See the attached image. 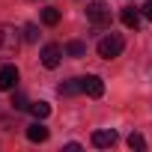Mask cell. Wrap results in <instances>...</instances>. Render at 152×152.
<instances>
[{
    "label": "cell",
    "mask_w": 152,
    "mask_h": 152,
    "mask_svg": "<svg viewBox=\"0 0 152 152\" xmlns=\"http://www.w3.org/2000/svg\"><path fill=\"white\" fill-rule=\"evenodd\" d=\"M60 21V9H54V6H48V9H42V24H48V27H54Z\"/></svg>",
    "instance_id": "cell-12"
},
{
    "label": "cell",
    "mask_w": 152,
    "mask_h": 152,
    "mask_svg": "<svg viewBox=\"0 0 152 152\" xmlns=\"http://www.w3.org/2000/svg\"><path fill=\"white\" fill-rule=\"evenodd\" d=\"M113 143H116V131H113V128L93 131V146H99V149H107V146H113Z\"/></svg>",
    "instance_id": "cell-6"
},
{
    "label": "cell",
    "mask_w": 152,
    "mask_h": 152,
    "mask_svg": "<svg viewBox=\"0 0 152 152\" xmlns=\"http://www.w3.org/2000/svg\"><path fill=\"white\" fill-rule=\"evenodd\" d=\"M15 84H18V69L3 66L0 69V90H15Z\"/></svg>",
    "instance_id": "cell-7"
},
{
    "label": "cell",
    "mask_w": 152,
    "mask_h": 152,
    "mask_svg": "<svg viewBox=\"0 0 152 152\" xmlns=\"http://www.w3.org/2000/svg\"><path fill=\"white\" fill-rule=\"evenodd\" d=\"M128 146H131V149H146V140H143V134L131 131V134H128Z\"/></svg>",
    "instance_id": "cell-14"
},
{
    "label": "cell",
    "mask_w": 152,
    "mask_h": 152,
    "mask_svg": "<svg viewBox=\"0 0 152 152\" xmlns=\"http://www.w3.org/2000/svg\"><path fill=\"white\" fill-rule=\"evenodd\" d=\"M12 107H15V110H30V104H27V99H24L21 93L12 96Z\"/></svg>",
    "instance_id": "cell-15"
},
{
    "label": "cell",
    "mask_w": 152,
    "mask_h": 152,
    "mask_svg": "<svg viewBox=\"0 0 152 152\" xmlns=\"http://www.w3.org/2000/svg\"><path fill=\"white\" fill-rule=\"evenodd\" d=\"M119 18H122V24H125L128 30H137V27H140V9H134V6H125V9L119 12Z\"/></svg>",
    "instance_id": "cell-9"
},
{
    "label": "cell",
    "mask_w": 152,
    "mask_h": 152,
    "mask_svg": "<svg viewBox=\"0 0 152 152\" xmlns=\"http://www.w3.org/2000/svg\"><path fill=\"white\" fill-rule=\"evenodd\" d=\"M21 48V33L12 24H0V57H15Z\"/></svg>",
    "instance_id": "cell-1"
},
{
    "label": "cell",
    "mask_w": 152,
    "mask_h": 152,
    "mask_svg": "<svg viewBox=\"0 0 152 152\" xmlns=\"http://www.w3.org/2000/svg\"><path fill=\"white\" fill-rule=\"evenodd\" d=\"M27 140H33V143H45L48 140V128L42 125V119H36V122L27 125Z\"/></svg>",
    "instance_id": "cell-8"
},
{
    "label": "cell",
    "mask_w": 152,
    "mask_h": 152,
    "mask_svg": "<svg viewBox=\"0 0 152 152\" xmlns=\"http://www.w3.org/2000/svg\"><path fill=\"white\" fill-rule=\"evenodd\" d=\"M30 113H33L36 119H48V116H51V104H48V102H33V104H30Z\"/></svg>",
    "instance_id": "cell-11"
},
{
    "label": "cell",
    "mask_w": 152,
    "mask_h": 152,
    "mask_svg": "<svg viewBox=\"0 0 152 152\" xmlns=\"http://www.w3.org/2000/svg\"><path fill=\"white\" fill-rule=\"evenodd\" d=\"M140 15H143L146 21H152V0H146V3L140 6Z\"/></svg>",
    "instance_id": "cell-17"
},
{
    "label": "cell",
    "mask_w": 152,
    "mask_h": 152,
    "mask_svg": "<svg viewBox=\"0 0 152 152\" xmlns=\"http://www.w3.org/2000/svg\"><path fill=\"white\" fill-rule=\"evenodd\" d=\"M78 93H84V87H81V78H72V81L60 84V96H78Z\"/></svg>",
    "instance_id": "cell-10"
},
{
    "label": "cell",
    "mask_w": 152,
    "mask_h": 152,
    "mask_svg": "<svg viewBox=\"0 0 152 152\" xmlns=\"http://www.w3.org/2000/svg\"><path fill=\"white\" fill-rule=\"evenodd\" d=\"M66 54H69V57H84V54H87V45H84V42H69V45H66Z\"/></svg>",
    "instance_id": "cell-13"
},
{
    "label": "cell",
    "mask_w": 152,
    "mask_h": 152,
    "mask_svg": "<svg viewBox=\"0 0 152 152\" xmlns=\"http://www.w3.org/2000/svg\"><path fill=\"white\" fill-rule=\"evenodd\" d=\"M122 48H125V39H122L119 33H110V36L99 39V45H96V51H99L102 60H113V57H119Z\"/></svg>",
    "instance_id": "cell-2"
},
{
    "label": "cell",
    "mask_w": 152,
    "mask_h": 152,
    "mask_svg": "<svg viewBox=\"0 0 152 152\" xmlns=\"http://www.w3.org/2000/svg\"><path fill=\"white\" fill-rule=\"evenodd\" d=\"M87 18L93 27H107L110 24V6L104 3V0H93V3L87 6Z\"/></svg>",
    "instance_id": "cell-3"
},
{
    "label": "cell",
    "mask_w": 152,
    "mask_h": 152,
    "mask_svg": "<svg viewBox=\"0 0 152 152\" xmlns=\"http://www.w3.org/2000/svg\"><path fill=\"white\" fill-rule=\"evenodd\" d=\"M39 57H42V66H45V69H57L60 60H63V48H60V45H45Z\"/></svg>",
    "instance_id": "cell-5"
},
{
    "label": "cell",
    "mask_w": 152,
    "mask_h": 152,
    "mask_svg": "<svg viewBox=\"0 0 152 152\" xmlns=\"http://www.w3.org/2000/svg\"><path fill=\"white\" fill-rule=\"evenodd\" d=\"M81 87H84V93L93 96V99H102V96H104V81L99 78V75H87V78H81Z\"/></svg>",
    "instance_id": "cell-4"
},
{
    "label": "cell",
    "mask_w": 152,
    "mask_h": 152,
    "mask_svg": "<svg viewBox=\"0 0 152 152\" xmlns=\"http://www.w3.org/2000/svg\"><path fill=\"white\" fill-rule=\"evenodd\" d=\"M24 39H27V42H36V39H39V30H36V24H27V27H24Z\"/></svg>",
    "instance_id": "cell-16"
}]
</instances>
